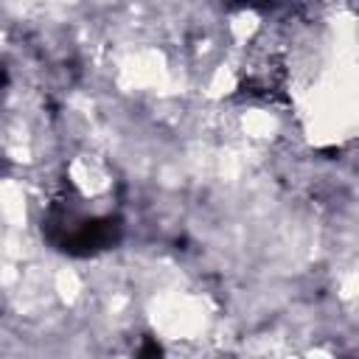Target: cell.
Here are the masks:
<instances>
[{"instance_id": "1", "label": "cell", "mask_w": 359, "mask_h": 359, "mask_svg": "<svg viewBox=\"0 0 359 359\" xmlns=\"http://www.w3.org/2000/svg\"><path fill=\"white\" fill-rule=\"evenodd\" d=\"M244 3H269V0H244Z\"/></svg>"}]
</instances>
